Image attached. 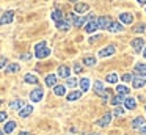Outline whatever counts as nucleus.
Returning a JSON list of instances; mask_svg holds the SVG:
<instances>
[{"mask_svg":"<svg viewBox=\"0 0 146 135\" xmlns=\"http://www.w3.org/2000/svg\"><path fill=\"white\" fill-rule=\"evenodd\" d=\"M71 2H77V0H71Z\"/></svg>","mask_w":146,"mask_h":135,"instance_id":"nucleus-48","label":"nucleus"},{"mask_svg":"<svg viewBox=\"0 0 146 135\" xmlns=\"http://www.w3.org/2000/svg\"><path fill=\"white\" fill-rule=\"evenodd\" d=\"M0 105H2V100H0Z\"/></svg>","mask_w":146,"mask_h":135,"instance_id":"nucleus-49","label":"nucleus"},{"mask_svg":"<svg viewBox=\"0 0 146 135\" xmlns=\"http://www.w3.org/2000/svg\"><path fill=\"white\" fill-rule=\"evenodd\" d=\"M124 100H126V97H124V96H119V94H116V96H113V97L110 99V102L113 104V105L118 107L119 104H124Z\"/></svg>","mask_w":146,"mask_h":135,"instance_id":"nucleus-22","label":"nucleus"},{"mask_svg":"<svg viewBox=\"0 0 146 135\" xmlns=\"http://www.w3.org/2000/svg\"><path fill=\"white\" fill-rule=\"evenodd\" d=\"M71 75V69L68 66H60L58 68V77H63V78H68Z\"/></svg>","mask_w":146,"mask_h":135,"instance_id":"nucleus-15","label":"nucleus"},{"mask_svg":"<svg viewBox=\"0 0 146 135\" xmlns=\"http://www.w3.org/2000/svg\"><path fill=\"white\" fill-rule=\"evenodd\" d=\"M21 58H22V60H30V58H32V53H25V55H22Z\"/></svg>","mask_w":146,"mask_h":135,"instance_id":"nucleus-40","label":"nucleus"},{"mask_svg":"<svg viewBox=\"0 0 146 135\" xmlns=\"http://www.w3.org/2000/svg\"><path fill=\"white\" fill-rule=\"evenodd\" d=\"M50 16H52V19L55 21V24H57V22H60V21H63V19H64V16H63V13H61V9H54Z\"/></svg>","mask_w":146,"mask_h":135,"instance_id":"nucleus-18","label":"nucleus"},{"mask_svg":"<svg viewBox=\"0 0 146 135\" xmlns=\"http://www.w3.org/2000/svg\"><path fill=\"white\" fill-rule=\"evenodd\" d=\"M90 6L86 5V3H76V13H85L88 11Z\"/></svg>","mask_w":146,"mask_h":135,"instance_id":"nucleus-29","label":"nucleus"},{"mask_svg":"<svg viewBox=\"0 0 146 135\" xmlns=\"http://www.w3.org/2000/svg\"><path fill=\"white\" fill-rule=\"evenodd\" d=\"M42 96H44L42 88H35L33 91H30V100H32V102H39V100L42 99Z\"/></svg>","mask_w":146,"mask_h":135,"instance_id":"nucleus-2","label":"nucleus"},{"mask_svg":"<svg viewBox=\"0 0 146 135\" xmlns=\"http://www.w3.org/2000/svg\"><path fill=\"white\" fill-rule=\"evenodd\" d=\"M130 46H132L133 52L140 53L143 49H145V39H141V38H135V39H132V43H130Z\"/></svg>","mask_w":146,"mask_h":135,"instance_id":"nucleus-1","label":"nucleus"},{"mask_svg":"<svg viewBox=\"0 0 146 135\" xmlns=\"http://www.w3.org/2000/svg\"><path fill=\"white\" fill-rule=\"evenodd\" d=\"M143 57H145V58H146V47H145V49H143Z\"/></svg>","mask_w":146,"mask_h":135,"instance_id":"nucleus-45","label":"nucleus"},{"mask_svg":"<svg viewBox=\"0 0 146 135\" xmlns=\"http://www.w3.org/2000/svg\"><path fill=\"white\" fill-rule=\"evenodd\" d=\"M118 21L121 24H132V14H129V13H121L118 16Z\"/></svg>","mask_w":146,"mask_h":135,"instance_id":"nucleus-10","label":"nucleus"},{"mask_svg":"<svg viewBox=\"0 0 146 135\" xmlns=\"http://www.w3.org/2000/svg\"><path fill=\"white\" fill-rule=\"evenodd\" d=\"M90 135H98V134H90Z\"/></svg>","mask_w":146,"mask_h":135,"instance_id":"nucleus-47","label":"nucleus"},{"mask_svg":"<svg viewBox=\"0 0 146 135\" xmlns=\"http://www.w3.org/2000/svg\"><path fill=\"white\" fill-rule=\"evenodd\" d=\"M10 107H11L13 110H22L24 107H25V104H24L22 99H14V100H11Z\"/></svg>","mask_w":146,"mask_h":135,"instance_id":"nucleus-12","label":"nucleus"},{"mask_svg":"<svg viewBox=\"0 0 146 135\" xmlns=\"http://www.w3.org/2000/svg\"><path fill=\"white\" fill-rule=\"evenodd\" d=\"M79 85H80V90H82L83 93H85V91H88V88H90V78H86V77L80 78Z\"/></svg>","mask_w":146,"mask_h":135,"instance_id":"nucleus-21","label":"nucleus"},{"mask_svg":"<svg viewBox=\"0 0 146 135\" xmlns=\"http://www.w3.org/2000/svg\"><path fill=\"white\" fill-rule=\"evenodd\" d=\"M5 119H7V113H5V112H0V122L5 121Z\"/></svg>","mask_w":146,"mask_h":135,"instance_id":"nucleus-37","label":"nucleus"},{"mask_svg":"<svg viewBox=\"0 0 146 135\" xmlns=\"http://www.w3.org/2000/svg\"><path fill=\"white\" fill-rule=\"evenodd\" d=\"M44 83L47 85V86H55V85H57V75H55V74H49L47 77L44 78Z\"/></svg>","mask_w":146,"mask_h":135,"instance_id":"nucleus-16","label":"nucleus"},{"mask_svg":"<svg viewBox=\"0 0 146 135\" xmlns=\"http://www.w3.org/2000/svg\"><path fill=\"white\" fill-rule=\"evenodd\" d=\"M110 24H111V21H110L108 17H105V16H101V17L98 19V25H99V28H104V30H107Z\"/></svg>","mask_w":146,"mask_h":135,"instance_id":"nucleus-9","label":"nucleus"},{"mask_svg":"<svg viewBox=\"0 0 146 135\" xmlns=\"http://www.w3.org/2000/svg\"><path fill=\"white\" fill-rule=\"evenodd\" d=\"M19 135H30V132H21Z\"/></svg>","mask_w":146,"mask_h":135,"instance_id":"nucleus-44","label":"nucleus"},{"mask_svg":"<svg viewBox=\"0 0 146 135\" xmlns=\"http://www.w3.org/2000/svg\"><path fill=\"white\" fill-rule=\"evenodd\" d=\"M110 121H111V113L108 112V113H105V115L102 116L101 119H98V122H96V124H98V126H101V127H104V126L110 124Z\"/></svg>","mask_w":146,"mask_h":135,"instance_id":"nucleus-7","label":"nucleus"},{"mask_svg":"<svg viewBox=\"0 0 146 135\" xmlns=\"http://www.w3.org/2000/svg\"><path fill=\"white\" fill-rule=\"evenodd\" d=\"M98 39H99V35H96V36H91L88 41H90V43H94V41H98Z\"/></svg>","mask_w":146,"mask_h":135,"instance_id":"nucleus-39","label":"nucleus"},{"mask_svg":"<svg viewBox=\"0 0 146 135\" xmlns=\"http://www.w3.org/2000/svg\"><path fill=\"white\" fill-rule=\"evenodd\" d=\"M66 85H68V86H71V88H74L77 85V80H76V78H72V77H68L66 78Z\"/></svg>","mask_w":146,"mask_h":135,"instance_id":"nucleus-33","label":"nucleus"},{"mask_svg":"<svg viewBox=\"0 0 146 135\" xmlns=\"http://www.w3.org/2000/svg\"><path fill=\"white\" fill-rule=\"evenodd\" d=\"M137 2H138L140 5H146V0H137Z\"/></svg>","mask_w":146,"mask_h":135,"instance_id":"nucleus-43","label":"nucleus"},{"mask_svg":"<svg viewBox=\"0 0 146 135\" xmlns=\"http://www.w3.org/2000/svg\"><path fill=\"white\" fill-rule=\"evenodd\" d=\"M14 19V11H5L3 14H2V17H0V25H7L10 24V22H13Z\"/></svg>","mask_w":146,"mask_h":135,"instance_id":"nucleus-3","label":"nucleus"},{"mask_svg":"<svg viewBox=\"0 0 146 135\" xmlns=\"http://www.w3.org/2000/svg\"><path fill=\"white\" fill-rule=\"evenodd\" d=\"M145 110H146V107H145Z\"/></svg>","mask_w":146,"mask_h":135,"instance_id":"nucleus-50","label":"nucleus"},{"mask_svg":"<svg viewBox=\"0 0 146 135\" xmlns=\"http://www.w3.org/2000/svg\"><path fill=\"white\" fill-rule=\"evenodd\" d=\"M83 65L85 66H94L96 65V58L94 57H85V58H83Z\"/></svg>","mask_w":146,"mask_h":135,"instance_id":"nucleus-30","label":"nucleus"},{"mask_svg":"<svg viewBox=\"0 0 146 135\" xmlns=\"http://www.w3.org/2000/svg\"><path fill=\"white\" fill-rule=\"evenodd\" d=\"M146 85V77H141V75H138V77H133L132 78V86L133 88H141Z\"/></svg>","mask_w":146,"mask_h":135,"instance_id":"nucleus-6","label":"nucleus"},{"mask_svg":"<svg viewBox=\"0 0 146 135\" xmlns=\"http://www.w3.org/2000/svg\"><path fill=\"white\" fill-rule=\"evenodd\" d=\"M54 93L57 94V96H64V94H66V88H64L63 85H55Z\"/></svg>","mask_w":146,"mask_h":135,"instance_id":"nucleus-24","label":"nucleus"},{"mask_svg":"<svg viewBox=\"0 0 146 135\" xmlns=\"http://www.w3.org/2000/svg\"><path fill=\"white\" fill-rule=\"evenodd\" d=\"M124 112H126V110H124L123 107H116L113 113H115V115H116V116H123V115H124Z\"/></svg>","mask_w":146,"mask_h":135,"instance_id":"nucleus-34","label":"nucleus"},{"mask_svg":"<svg viewBox=\"0 0 146 135\" xmlns=\"http://www.w3.org/2000/svg\"><path fill=\"white\" fill-rule=\"evenodd\" d=\"M42 47H46V41H41V43H38L35 46V50H38V49H42Z\"/></svg>","mask_w":146,"mask_h":135,"instance_id":"nucleus-36","label":"nucleus"},{"mask_svg":"<svg viewBox=\"0 0 146 135\" xmlns=\"http://www.w3.org/2000/svg\"><path fill=\"white\" fill-rule=\"evenodd\" d=\"M133 72H135L137 75L146 77V65H143V63H138V65H135V69H133Z\"/></svg>","mask_w":146,"mask_h":135,"instance_id":"nucleus-11","label":"nucleus"},{"mask_svg":"<svg viewBox=\"0 0 146 135\" xmlns=\"http://www.w3.org/2000/svg\"><path fill=\"white\" fill-rule=\"evenodd\" d=\"M50 55V49H49L47 46L46 47H42V49H38V50H35V57L36 58H46V57H49Z\"/></svg>","mask_w":146,"mask_h":135,"instance_id":"nucleus-4","label":"nucleus"},{"mask_svg":"<svg viewBox=\"0 0 146 135\" xmlns=\"http://www.w3.org/2000/svg\"><path fill=\"white\" fill-rule=\"evenodd\" d=\"M24 80H25V83H38V78H36V75L33 74H25V77H24Z\"/></svg>","mask_w":146,"mask_h":135,"instance_id":"nucleus-27","label":"nucleus"},{"mask_svg":"<svg viewBox=\"0 0 146 135\" xmlns=\"http://www.w3.org/2000/svg\"><path fill=\"white\" fill-rule=\"evenodd\" d=\"M19 71V65L17 63H11V65L7 66V69H5V72L7 74H11V72H17Z\"/></svg>","mask_w":146,"mask_h":135,"instance_id":"nucleus-26","label":"nucleus"},{"mask_svg":"<svg viewBox=\"0 0 146 135\" xmlns=\"http://www.w3.org/2000/svg\"><path fill=\"white\" fill-rule=\"evenodd\" d=\"M93 88H94L96 94H99V96H101V94L104 93V85H102V82H99V80H96V82H94Z\"/></svg>","mask_w":146,"mask_h":135,"instance_id":"nucleus-25","label":"nucleus"},{"mask_svg":"<svg viewBox=\"0 0 146 135\" xmlns=\"http://www.w3.org/2000/svg\"><path fill=\"white\" fill-rule=\"evenodd\" d=\"M145 30H146L145 24H138V25H135V27H133V31H135V33H143Z\"/></svg>","mask_w":146,"mask_h":135,"instance_id":"nucleus-32","label":"nucleus"},{"mask_svg":"<svg viewBox=\"0 0 146 135\" xmlns=\"http://www.w3.org/2000/svg\"><path fill=\"white\" fill-rule=\"evenodd\" d=\"M74 71H76V72H80V71H82V66H80V65H76V66H74Z\"/></svg>","mask_w":146,"mask_h":135,"instance_id":"nucleus-41","label":"nucleus"},{"mask_svg":"<svg viewBox=\"0 0 146 135\" xmlns=\"http://www.w3.org/2000/svg\"><path fill=\"white\" fill-rule=\"evenodd\" d=\"M113 53H115V47L113 46H107V47H104L102 50H99L98 55L101 57V58H105V57H110V55H113Z\"/></svg>","mask_w":146,"mask_h":135,"instance_id":"nucleus-5","label":"nucleus"},{"mask_svg":"<svg viewBox=\"0 0 146 135\" xmlns=\"http://www.w3.org/2000/svg\"><path fill=\"white\" fill-rule=\"evenodd\" d=\"M7 66V58H2L0 60V68H5Z\"/></svg>","mask_w":146,"mask_h":135,"instance_id":"nucleus-38","label":"nucleus"},{"mask_svg":"<svg viewBox=\"0 0 146 135\" xmlns=\"http://www.w3.org/2000/svg\"><path fill=\"white\" fill-rule=\"evenodd\" d=\"M105 80H107L108 83H116V82H118V75L111 72V74H108V75H107V78H105Z\"/></svg>","mask_w":146,"mask_h":135,"instance_id":"nucleus-31","label":"nucleus"},{"mask_svg":"<svg viewBox=\"0 0 146 135\" xmlns=\"http://www.w3.org/2000/svg\"><path fill=\"white\" fill-rule=\"evenodd\" d=\"M143 126H145V118H143V116H138V118H135L132 121V127L133 129H141Z\"/></svg>","mask_w":146,"mask_h":135,"instance_id":"nucleus-19","label":"nucleus"},{"mask_svg":"<svg viewBox=\"0 0 146 135\" xmlns=\"http://www.w3.org/2000/svg\"><path fill=\"white\" fill-rule=\"evenodd\" d=\"M98 28H99L98 19H94V21H90L88 24L85 25V31H86V33H93V31H96Z\"/></svg>","mask_w":146,"mask_h":135,"instance_id":"nucleus-8","label":"nucleus"},{"mask_svg":"<svg viewBox=\"0 0 146 135\" xmlns=\"http://www.w3.org/2000/svg\"><path fill=\"white\" fill-rule=\"evenodd\" d=\"M124 107H126L127 110H133L137 107V100L133 99V97H126V100H124Z\"/></svg>","mask_w":146,"mask_h":135,"instance_id":"nucleus-17","label":"nucleus"},{"mask_svg":"<svg viewBox=\"0 0 146 135\" xmlns=\"http://www.w3.org/2000/svg\"><path fill=\"white\" fill-rule=\"evenodd\" d=\"M14 129H16V122H14V121L5 122V127H3V132H5V134H11Z\"/></svg>","mask_w":146,"mask_h":135,"instance_id":"nucleus-20","label":"nucleus"},{"mask_svg":"<svg viewBox=\"0 0 146 135\" xmlns=\"http://www.w3.org/2000/svg\"><path fill=\"white\" fill-rule=\"evenodd\" d=\"M0 135H3V129H0Z\"/></svg>","mask_w":146,"mask_h":135,"instance_id":"nucleus-46","label":"nucleus"},{"mask_svg":"<svg viewBox=\"0 0 146 135\" xmlns=\"http://www.w3.org/2000/svg\"><path fill=\"white\" fill-rule=\"evenodd\" d=\"M33 113V105H25L22 110H19V116L21 118H27Z\"/></svg>","mask_w":146,"mask_h":135,"instance_id":"nucleus-14","label":"nucleus"},{"mask_svg":"<svg viewBox=\"0 0 146 135\" xmlns=\"http://www.w3.org/2000/svg\"><path fill=\"white\" fill-rule=\"evenodd\" d=\"M82 93H83V91H72V93L66 94V99L68 100H77V99H80Z\"/></svg>","mask_w":146,"mask_h":135,"instance_id":"nucleus-23","label":"nucleus"},{"mask_svg":"<svg viewBox=\"0 0 146 135\" xmlns=\"http://www.w3.org/2000/svg\"><path fill=\"white\" fill-rule=\"evenodd\" d=\"M116 93L119 94V96H126V94H129V88L124 86V85H118V86H116Z\"/></svg>","mask_w":146,"mask_h":135,"instance_id":"nucleus-28","label":"nucleus"},{"mask_svg":"<svg viewBox=\"0 0 146 135\" xmlns=\"http://www.w3.org/2000/svg\"><path fill=\"white\" fill-rule=\"evenodd\" d=\"M121 80H123V82H130V80H132V75H130V74H124L123 77H121Z\"/></svg>","mask_w":146,"mask_h":135,"instance_id":"nucleus-35","label":"nucleus"},{"mask_svg":"<svg viewBox=\"0 0 146 135\" xmlns=\"http://www.w3.org/2000/svg\"><path fill=\"white\" fill-rule=\"evenodd\" d=\"M140 134H141V135H146V126H143V127L140 129Z\"/></svg>","mask_w":146,"mask_h":135,"instance_id":"nucleus-42","label":"nucleus"},{"mask_svg":"<svg viewBox=\"0 0 146 135\" xmlns=\"http://www.w3.org/2000/svg\"><path fill=\"white\" fill-rule=\"evenodd\" d=\"M107 30L111 31V33H118V31L123 30V24H121V22H111V24L108 25Z\"/></svg>","mask_w":146,"mask_h":135,"instance_id":"nucleus-13","label":"nucleus"}]
</instances>
